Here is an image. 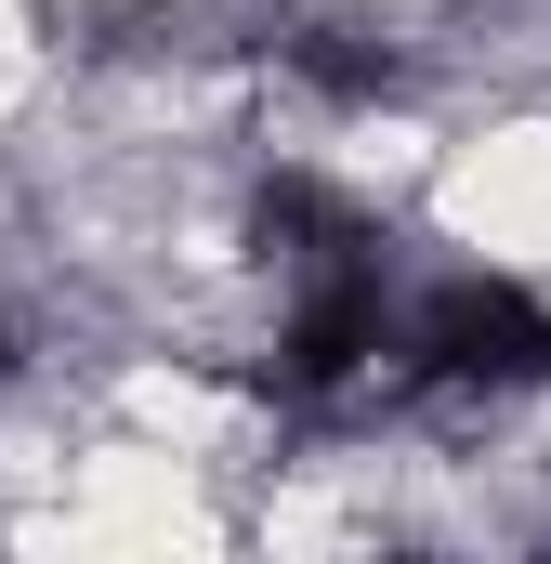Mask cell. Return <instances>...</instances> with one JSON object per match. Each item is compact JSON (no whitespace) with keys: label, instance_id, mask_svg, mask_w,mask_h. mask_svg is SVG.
I'll list each match as a JSON object with an SVG mask.
<instances>
[{"label":"cell","instance_id":"obj_2","mask_svg":"<svg viewBox=\"0 0 551 564\" xmlns=\"http://www.w3.org/2000/svg\"><path fill=\"white\" fill-rule=\"evenodd\" d=\"M381 328H395V315H381V263H368V250H355V263H315V276H302V315H289V341H276V394H289V408L342 394V381L381 355Z\"/></svg>","mask_w":551,"mask_h":564},{"label":"cell","instance_id":"obj_1","mask_svg":"<svg viewBox=\"0 0 551 564\" xmlns=\"http://www.w3.org/2000/svg\"><path fill=\"white\" fill-rule=\"evenodd\" d=\"M408 368L446 394H539L551 381V302L512 276H446L408 315Z\"/></svg>","mask_w":551,"mask_h":564},{"label":"cell","instance_id":"obj_4","mask_svg":"<svg viewBox=\"0 0 551 564\" xmlns=\"http://www.w3.org/2000/svg\"><path fill=\"white\" fill-rule=\"evenodd\" d=\"M289 79H315L328 106H381L395 93V53L368 26H289Z\"/></svg>","mask_w":551,"mask_h":564},{"label":"cell","instance_id":"obj_3","mask_svg":"<svg viewBox=\"0 0 551 564\" xmlns=\"http://www.w3.org/2000/svg\"><path fill=\"white\" fill-rule=\"evenodd\" d=\"M276 250L315 276V263H355V250H381V237H368V210H342L328 184H276V197H263V263H276Z\"/></svg>","mask_w":551,"mask_h":564}]
</instances>
